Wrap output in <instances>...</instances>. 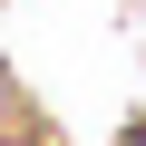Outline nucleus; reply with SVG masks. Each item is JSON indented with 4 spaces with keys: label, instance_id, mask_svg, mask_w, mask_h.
<instances>
[{
    "label": "nucleus",
    "instance_id": "nucleus-1",
    "mask_svg": "<svg viewBox=\"0 0 146 146\" xmlns=\"http://www.w3.org/2000/svg\"><path fill=\"white\" fill-rule=\"evenodd\" d=\"M127 146H146V127H136V136H127Z\"/></svg>",
    "mask_w": 146,
    "mask_h": 146
}]
</instances>
